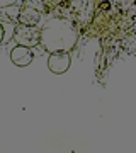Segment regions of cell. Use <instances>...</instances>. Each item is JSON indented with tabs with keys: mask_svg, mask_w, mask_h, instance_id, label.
<instances>
[{
	"mask_svg": "<svg viewBox=\"0 0 136 153\" xmlns=\"http://www.w3.org/2000/svg\"><path fill=\"white\" fill-rule=\"evenodd\" d=\"M77 39H78V33H77L73 22L65 17H51L41 27L39 44L48 53L70 51L75 46Z\"/></svg>",
	"mask_w": 136,
	"mask_h": 153,
	"instance_id": "cell-1",
	"label": "cell"
},
{
	"mask_svg": "<svg viewBox=\"0 0 136 153\" xmlns=\"http://www.w3.org/2000/svg\"><path fill=\"white\" fill-rule=\"evenodd\" d=\"M39 36H41V27L38 26H27V24H17L14 27L12 38L17 44L27 46V48H34L39 44Z\"/></svg>",
	"mask_w": 136,
	"mask_h": 153,
	"instance_id": "cell-2",
	"label": "cell"
},
{
	"mask_svg": "<svg viewBox=\"0 0 136 153\" xmlns=\"http://www.w3.org/2000/svg\"><path fill=\"white\" fill-rule=\"evenodd\" d=\"M70 63H71V60H70L68 51H54V53H49L48 68L51 73H56V75L65 73L70 68Z\"/></svg>",
	"mask_w": 136,
	"mask_h": 153,
	"instance_id": "cell-3",
	"label": "cell"
},
{
	"mask_svg": "<svg viewBox=\"0 0 136 153\" xmlns=\"http://www.w3.org/2000/svg\"><path fill=\"white\" fill-rule=\"evenodd\" d=\"M33 60H34V55L31 51V48H27V46L17 44L16 48L10 51V61L16 66H27V65H31Z\"/></svg>",
	"mask_w": 136,
	"mask_h": 153,
	"instance_id": "cell-4",
	"label": "cell"
},
{
	"mask_svg": "<svg viewBox=\"0 0 136 153\" xmlns=\"http://www.w3.org/2000/svg\"><path fill=\"white\" fill-rule=\"evenodd\" d=\"M39 19H41L39 10H36L33 7H27V5L21 10V16H19V22L21 24H27V26H38Z\"/></svg>",
	"mask_w": 136,
	"mask_h": 153,
	"instance_id": "cell-5",
	"label": "cell"
},
{
	"mask_svg": "<svg viewBox=\"0 0 136 153\" xmlns=\"http://www.w3.org/2000/svg\"><path fill=\"white\" fill-rule=\"evenodd\" d=\"M17 4V0H0V9H5V7H10Z\"/></svg>",
	"mask_w": 136,
	"mask_h": 153,
	"instance_id": "cell-6",
	"label": "cell"
},
{
	"mask_svg": "<svg viewBox=\"0 0 136 153\" xmlns=\"http://www.w3.org/2000/svg\"><path fill=\"white\" fill-rule=\"evenodd\" d=\"M4 36H5V27H4V24L0 22V43H4Z\"/></svg>",
	"mask_w": 136,
	"mask_h": 153,
	"instance_id": "cell-7",
	"label": "cell"
}]
</instances>
